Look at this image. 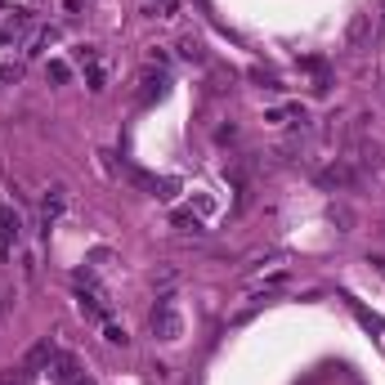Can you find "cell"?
I'll list each match as a JSON object with an SVG mask.
<instances>
[{"instance_id": "cell-2", "label": "cell", "mask_w": 385, "mask_h": 385, "mask_svg": "<svg viewBox=\"0 0 385 385\" xmlns=\"http://www.w3.org/2000/svg\"><path fill=\"white\" fill-rule=\"evenodd\" d=\"M359 180H363V171L354 162H332V166L318 171V184H323V189H354Z\"/></svg>"}, {"instance_id": "cell-3", "label": "cell", "mask_w": 385, "mask_h": 385, "mask_svg": "<svg viewBox=\"0 0 385 385\" xmlns=\"http://www.w3.org/2000/svg\"><path fill=\"white\" fill-rule=\"evenodd\" d=\"M166 72H153V68H144L139 72V103H153V99H162L166 95Z\"/></svg>"}, {"instance_id": "cell-16", "label": "cell", "mask_w": 385, "mask_h": 385, "mask_svg": "<svg viewBox=\"0 0 385 385\" xmlns=\"http://www.w3.org/2000/svg\"><path fill=\"white\" fill-rule=\"evenodd\" d=\"M77 59H81V63H86V68H95V63H99V54H95V45H81V50H77Z\"/></svg>"}, {"instance_id": "cell-1", "label": "cell", "mask_w": 385, "mask_h": 385, "mask_svg": "<svg viewBox=\"0 0 385 385\" xmlns=\"http://www.w3.org/2000/svg\"><path fill=\"white\" fill-rule=\"evenodd\" d=\"M148 327H153V336H157V341H180V336H184V318H180V309H175L171 300H162V305L153 309Z\"/></svg>"}, {"instance_id": "cell-7", "label": "cell", "mask_w": 385, "mask_h": 385, "mask_svg": "<svg viewBox=\"0 0 385 385\" xmlns=\"http://www.w3.org/2000/svg\"><path fill=\"white\" fill-rule=\"evenodd\" d=\"M54 354H59V350H54L50 341H36L32 350H27V359H23V363H27V368H45V363H54Z\"/></svg>"}, {"instance_id": "cell-8", "label": "cell", "mask_w": 385, "mask_h": 385, "mask_svg": "<svg viewBox=\"0 0 385 385\" xmlns=\"http://www.w3.org/2000/svg\"><path fill=\"white\" fill-rule=\"evenodd\" d=\"M63 206H68V189H63V184H54L50 197H45V224H50L54 215H63Z\"/></svg>"}, {"instance_id": "cell-5", "label": "cell", "mask_w": 385, "mask_h": 385, "mask_svg": "<svg viewBox=\"0 0 385 385\" xmlns=\"http://www.w3.org/2000/svg\"><path fill=\"white\" fill-rule=\"evenodd\" d=\"M18 238H23V215L0 202V242H18Z\"/></svg>"}, {"instance_id": "cell-20", "label": "cell", "mask_w": 385, "mask_h": 385, "mask_svg": "<svg viewBox=\"0 0 385 385\" xmlns=\"http://www.w3.org/2000/svg\"><path fill=\"white\" fill-rule=\"evenodd\" d=\"M180 14V0H162V18H175Z\"/></svg>"}, {"instance_id": "cell-14", "label": "cell", "mask_w": 385, "mask_h": 385, "mask_svg": "<svg viewBox=\"0 0 385 385\" xmlns=\"http://www.w3.org/2000/svg\"><path fill=\"white\" fill-rule=\"evenodd\" d=\"M171 220H175V224H180V229H193V233H202V224H197V220H193V215H189V211H175V215H171Z\"/></svg>"}, {"instance_id": "cell-4", "label": "cell", "mask_w": 385, "mask_h": 385, "mask_svg": "<svg viewBox=\"0 0 385 385\" xmlns=\"http://www.w3.org/2000/svg\"><path fill=\"white\" fill-rule=\"evenodd\" d=\"M354 153H359V157H354V162H359V171H372V175L385 171V157H381V144H377V139H359V144H354Z\"/></svg>"}, {"instance_id": "cell-12", "label": "cell", "mask_w": 385, "mask_h": 385, "mask_svg": "<svg viewBox=\"0 0 385 385\" xmlns=\"http://www.w3.org/2000/svg\"><path fill=\"white\" fill-rule=\"evenodd\" d=\"M327 215H332V224H341V233L354 229V211H350V206H336L332 202V211H327Z\"/></svg>"}, {"instance_id": "cell-18", "label": "cell", "mask_w": 385, "mask_h": 385, "mask_svg": "<svg viewBox=\"0 0 385 385\" xmlns=\"http://www.w3.org/2000/svg\"><path fill=\"white\" fill-rule=\"evenodd\" d=\"M233 135H238V126H233V121H229V126H220V130H215V139H220V144H229Z\"/></svg>"}, {"instance_id": "cell-9", "label": "cell", "mask_w": 385, "mask_h": 385, "mask_svg": "<svg viewBox=\"0 0 385 385\" xmlns=\"http://www.w3.org/2000/svg\"><path fill=\"white\" fill-rule=\"evenodd\" d=\"M180 54H184L189 63H206V45L197 41V36H184V41H180Z\"/></svg>"}, {"instance_id": "cell-21", "label": "cell", "mask_w": 385, "mask_h": 385, "mask_svg": "<svg viewBox=\"0 0 385 385\" xmlns=\"http://www.w3.org/2000/svg\"><path fill=\"white\" fill-rule=\"evenodd\" d=\"M72 385H99V381H90V377H86V372H81V377H77V381H72Z\"/></svg>"}, {"instance_id": "cell-23", "label": "cell", "mask_w": 385, "mask_h": 385, "mask_svg": "<svg viewBox=\"0 0 385 385\" xmlns=\"http://www.w3.org/2000/svg\"><path fill=\"white\" fill-rule=\"evenodd\" d=\"M381 175H385V171H381Z\"/></svg>"}, {"instance_id": "cell-11", "label": "cell", "mask_w": 385, "mask_h": 385, "mask_svg": "<svg viewBox=\"0 0 385 385\" xmlns=\"http://www.w3.org/2000/svg\"><path fill=\"white\" fill-rule=\"evenodd\" d=\"M368 32H372V18L368 14H359L350 23V45H359V41H368Z\"/></svg>"}, {"instance_id": "cell-6", "label": "cell", "mask_w": 385, "mask_h": 385, "mask_svg": "<svg viewBox=\"0 0 385 385\" xmlns=\"http://www.w3.org/2000/svg\"><path fill=\"white\" fill-rule=\"evenodd\" d=\"M50 368H54V381H59V385H72V381L81 377V368H77V359H72V354H54Z\"/></svg>"}, {"instance_id": "cell-13", "label": "cell", "mask_w": 385, "mask_h": 385, "mask_svg": "<svg viewBox=\"0 0 385 385\" xmlns=\"http://www.w3.org/2000/svg\"><path fill=\"white\" fill-rule=\"evenodd\" d=\"M103 341H108V345H121V350H126V345H130V336H126V327L108 323V327H103Z\"/></svg>"}, {"instance_id": "cell-15", "label": "cell", "mask_w": 385, "mask_h": 385, "mask_svg": "<svg viewBox=\"0 0 385 385\" xmlns=\"http://www.w3.org/2000/svg\"><path fill=\"white\" fill-rule=\"evenodd\" d=\"M9 309H14V291H9L5 283H0V318H5Z\"/></svg>"}, {"instance_id": "cell-19", "label": "cell", "mask_w": 385, "mask_h": 385, "mask_svg": "<svg viewBox=\"0 0 385 385\" xmlns=\"http://www.w3.org/2000/svg\"><path fill=\"white\" fill-rule=\"evenodd\" d=\"M90 90H103V68H99V63L90 68Z\"/></svg>"}, {"instance_id": "cell-22", "label": "cell", "mask_w": 385, "mask_h": 385, "mask_svg": "<svg viewBox=\"0 0 385 385\" xmlns=\"http://www.w3.org/2000/svg\"><path fill=\"white\" fill-rule=\"evenodd\" d=\"M372 265H377V269H381V278H385V260H372Z\"/></svg>"}, {"instance_id": "cell-10", "label": "cell", "mask_w": 385, "mask_h": 385, "mask_svg": "<svg viewBox=\"0 0 385 385\" xmlns=\"http://www.w3.org/2000/svg\"><path fill=\"white\" fill-rule=\"evenodd\" d=\"M36 381V368H27V363H18V368L5 372V385H32Z\"/></svg>"}, {"instance_id": "cell-17", "label": "cell", "mask_w": 385, "mask_h": 385, "mask_svg": "<svg viewBox=\"0 0 385 385\" xmlns=\"http://www.w3.org/2000/svg\"><path fill=\"white\" fill-rule=\"evenodd\" d=\"M68 77H72V72H68V63H50V81H59V86H63Z\"/></svg>"}]
</instances>
